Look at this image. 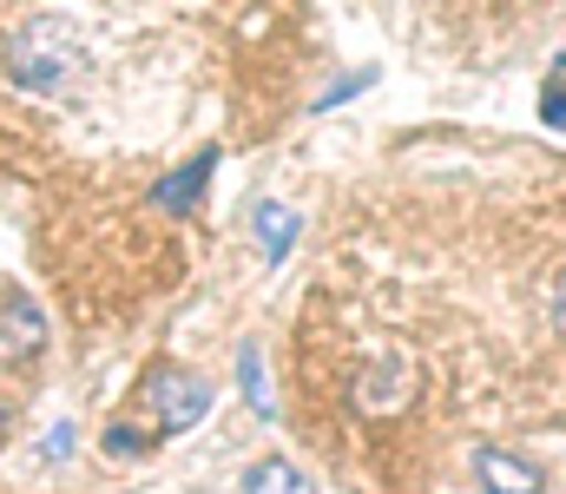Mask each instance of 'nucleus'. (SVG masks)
<instances>
[{
    "label": "nucleus",
    "mask_w": 566,
    "mask_h": 494,
    "mask_svg": "<svg viewBox=\"0 0 566 494\" xmlns=\"http://www.w3.org/2000/svg\"><path fill=\"white\" fill-rule=\"evenodd\" d=\"M145 396L158 409V435H185V429H198L211 416V382L191 376V369H171V362H158L145 376Z\"/></svg>",
    "instance_id": "nucleus-1"
},
{
    "label": "nucleus",
    "mask_w": 566,
    "mask_h": 494,
    "mask_svg": "<svg viewBox=\"0 0 566 494\" xmlns=\"http://www.w3.org/2000/svg\"><path fill=\"white\" fill-rule=\"evenodd\" d=\"M40 349H46V317H40V304H33L20 284H7V291H0V362H7V369H27V362H40Z\"/></svg>",
    "instance_id": "nucleus-2"
},
{
    "label": "nucleus",
    "mask_w": 566,
    "mask_h": 494,
    "mask_svg": "<svg viewBox=\"0 0 566 494\" xmlns=\"http://www.w3.org/2000/svg\"><path fill=\"white\" fill-rule=\"evenodd\" d=\"M474 482H481V494H547V469L534 455H514V449L481 442L474 449Z\"/></svg>",
    "instance_id": "nucleus-3"
},
{
    "label": "nucleus",
    "mask_w": 566,
    "mask_h": 494,
    "mask_svg": "<svg viewBox=\"0 0 566 494\" xmlns=\"http://www.w3.org/2000/svg\"><path fill=\"white\" fill-rule=\"evenodd\" d=\"M66 73H73V46H46V20H40V27L13 46V80L33 86V93H60Z\"/></svg>",
    "instance_id": "nucleus-4"
},
{
    "label": "nucleus",
    "mask_w": 566,
    "mask_h": 494,
    "mask_svg": "<svg viewBox=\"0 0 566 494\" xmlns=\"http://www.w3.org/2000/svg\"><path fill=\"white\" fill-rule=\"evenodd\" d=\"M211 171H218V153H198L191 165H178V171H165V178L151 185V211H171V218H191V204L205 198V185H211Z\"/></svg>",
    "instance_id": "nucleus-5"
},
{
    "label": "nucleus",
    "mask_w": 566,
    "mask_h": 494,
    "mask_svg": "<svg viewBox=\"0 0 566 494\" xmlns=\"http://www.w3.org/2000/svg\"><path fill=\"white\" fill-rule=\"evenodd\" d=\"M251 231H258L264 257H271V264H283V257H290V244H296V231H303V218H296L290 204H277V198H264V204L251 211Z\"/></svg>",
    "instance_id": "nucleus-6"
},
{
    "label": "nucleus",
    "mask_w": 566,
    "mask_h": 494,
    "mask_svg": "<svg viewBox=\"0 0 566 494\" xmlns=\"http://www.w3.org/2000/svg\"><path fill=\"white\" fill-rule=\"evenodd\" d=\"M244 494H316V482H310L296 462H283V455H264V462H251V475H244Z\"/></svg>",
    "instance_id": "nucleus-7"
},
{
    "label": "nucleus",
    "mask_w": 566,
    "mask_h": 494,
    "mask_svg": "<svg viewBox=\"0 0 566 494\" xmlns=\"http://www.w3.org/2000/svg\"><path fill=\"white\" fill-rule=\"evenodd\" d=\"M402 402H409V362H396V356H389L382 369H369V376H363V409H376V416H382V409H402Z\"/></svg>",
    "instance_id": "nucleus-8"
},
{
    "label": "nucleus",
    "mask_w": 566,
    "mask_h": 494,
    "mask_svg": "<svg viewBox=\"0 0 566 494\" xmlns=\"http://www.w3.org/2000/svg\"><path fill=\"white\" fill-rule=\"evenodd\" d=\"M238 376H244L251 409H258V416H277V396H271V382H264V356H258V343H244V349H238Z\"/></svg>",
    "instance_id": "nucleus-9"
},
{
    "label": "nucleus",
    "mask_w": 566,
    "mask_h": 494,
    "mask_svg": "<svg viewBox=\"0 0 566 494\" xmlns=\"http://www.w3.org/2000/svg\"><path fill=\"white\" fill-rule=\"evenodd\" d=\"M145 449H151V435H145V429H133V422H113V429H106V455L133 462V455H145Z\"/></svg>",
    "instance_id": "nucleus-10"
},
{
    "label": "nucleus",
    "mask_w": 566,
    "mask_h": 494,
    "mask_svg": "<svg viewBox=\"0 0 566 494\" xmlns=\"http://www.w3.org/2000/svg\"><path fill=\"white\" fill-rule=\"evenodd\" d=\"M547 324H554V329L566 336V271L554 277V284H547Z\"/></svg>",
    "instance_id": "nucleus-11"
},
{
    "label": "nucleus",
    "mask_w": 566,
    "mask_h": 494,
    "mask_svg": "<svg viewBox=\"0 0 566 494\" xmlns=\"http://www.w3.org/2000/svg\"><path fill=\"white\" fill-rule=\"evenodd\" d=\"M541 119H547V126H566V86H547V99H541Z\"/></svg>",
    "instance_id": "nucleus-12"
},
{
    "label": "nucleus",
    "mask_w": 566,
    "mask_h": 494,
    "mask_svg": "<svg viewBox=\"0 0 566 494\" xmlns=\"http://www.w3.org/2000/svg\"><path fill=\"white\" fill-rule=\"evenodd\" d=\"M0 442H7V409H0Z\"/></svg>",
    "instance_id": "nucleus-13"
}]
</instances>
